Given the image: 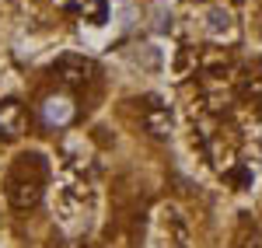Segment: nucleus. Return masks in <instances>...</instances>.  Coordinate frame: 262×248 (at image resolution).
<instances>
[{
	"label": "nucleus",
	"mask_w": 262,
	"mask_h": 248,
	"mask_svg": "<svg viewBox=\"0 0 262 248\" xmlns=\"http://www.w3.org/2000/svg\"><path fill=\"white\" fill-rule=\"evenodd\" d=\"M46 175H49V168H46V161L39 154H21L18 165L7 175V199H11V207L14 210L39 207L42 189H46Z\"/></svg>",
	"instance_id": "obj_1"
},
{
	"label": "nucleus",
	"mask_w": 262,
	"mask_h": 248,
	"mask_svg": "<svg viewBox=\"0 0 262 248\" xmlns=\"http://www.w3.org/2000/svg\"><path fill=\"white\" fill-rule=\"evenodd\" d=\"M143 126H147V133L150 137H158V140H168L171 137V108L161 105V98H150L147 108H143Z\"/></svg>",
	"instance_id": "obj_2"
},
{
	"label": "nucleus",
	"mask_w": 262,
	"mask_h": 248,
	"mask_svg": "<svg viewBox=\"0 0 262 248\" xmlns=\"http://www.w3.org/2000/svg\"><path fill=\"white\" fill-rule=\"evenodd\" d=\"M53 74H56V81H63L67 87H77V84L88 81V74H91V63L84 60V56H60V60L53 63Z\"/></svg>",
	"instance_id": "obj_3"
},
{
	"label": "nucleus",
	"mask_w": 262,
	"mask_h": 248,
	"mask_svg": "<svg viewBox=\"0 0 262 248\" xmlns=\"http://www.w3.org/2000/svg\"><path fill=\"white\" fill-rule=\"evenodd\" d=\"M21 126H25V108H21L18 98L0 102V137L4 140H14L21 133Z\"/></svg>",
	"instance_id": "obj_4"
},
{
	"label": "nucleus",
	"mask_w": 262,
	"mask_h": 248,
	"mask_svg": "<svg viewBox=\"0 0 262 248\" xmlns=\"http://www.w3.org/2000/svg\"><path fill=\"white\" fill-rule=\"evenodd\" d=\"M42 116H46V123L49 126H67L70 119H74V102L70 98H46V105H42Z\"/></svg>",
	"instance_id": "obj_5"
},
{
	"label": "nucleus",
	"mask_w": 262,
	"mask_h": 248,
	"mask_svg": "<svg viewBox=\"0 0 262 248\" xmlns=\"http://www.w3.org/2000/svg\"><path fill=\"white\" fill-rule=\"evenodd\" d=\"M242 248H262V234L255 228H248V220L242 224Z\"/></svg>",
	"instance_id": "obj_6"
}]
</instances>
